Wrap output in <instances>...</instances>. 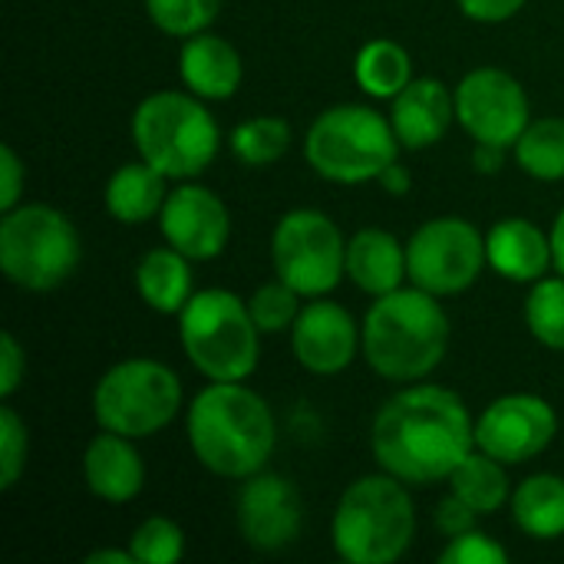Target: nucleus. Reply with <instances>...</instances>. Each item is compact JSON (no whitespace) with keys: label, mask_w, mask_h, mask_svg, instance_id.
Instances as JSON below:
<instances>
[{"label":"nucleus","mask_w":564,"mask_h":564,"mask_svg":"<svg viewBox=\"0 0 564 564\" xmlns=\"http://www.w3.org/2000/svg\"><path fill=\"white\" fill-rule=\"evenodd\" d=\"M370 449L383 473L406 486H430L476 449V423L459 393L433 383H410L390 397L370 430Z\"/></svg>","instance_id":"1"},{"label":"nucleus","mask_w":564,"mask_h":564,"mask_svg":"<svg viewBox=\"0 0 564 564\" xmlns=\"http://www.w3.org/2000/svg\"><path fill=\"white\" fill-rule=\"evenodd\" d=\"M188 446L195 459L221 479L261 473L278 443L271 406L245 380H212L188 406Z\"/></svg>","instance_id":"2"},{"label":"nucleus","mask_w":564,"mask_h":564,"mask_svg":"<svg viewBox=\"0 0 564 564\" xmlns=\"http://www.w3.org/2000/svg\"><path fill=\"white\" fill-rule=\"evenodd\" d=\"M360 330L364 360L390 383H416L430 377L449 350V317L440 297L416 284L377 297Z\"/></svg>","instance_id":"3"},{"label":"nucleus","mask_w":564,"mask_h":564,"mask_svg":"<svg viewBox=\"0 0 564 564\" xmlns=\"http://www.w3.org/2000/svg\"><path fill=\"white\" fill-rule=\"evenodd\" d=\"M416 535V509L406 482L377 473L350 482L330 522L334 552L350 564L400 562Z\"/></svg>","instance_id":"4"},{"label":"nucleus","mask_w":564,"mask_h":564,"mask_svg":"<svg viewBox=\"0 0 564 564\" xmlns=\"http://www.w3.org/2000/svg\"><path fill=\"white\" fill-rule=\"evenodd\" d=\"M132 142L139 159H145L165 178H195L215 162L221 132L205 109V99L195 93L162 89L135 106Z\"/></svg>","instance_id":"5"},{"label":"nucleus","mask_w":564,"mask_h":564,"mask_svg":"<svg viewBox=\"0 0 564 564\" xmlns=\"http://www.w3.org/2000/svg\"><path fill=\"white\" fill-rule=\"evenodd\" d=\"M304 159L327 182L364 185L377 182L380 172L400 159V135L393 122L370 106H330L311 122Z\"/></svg>","instance_id":"6"},{"label":"nucleus","mask_w":564,"mask_h":564,"mask_svg":"<svg viewBox=\"0 0 564 564\" xmlns=\"http://www.w3.org/2000/svg\"><path fill=\"white\" fill-rule=\"evenodd\" d=\"M258 337L261 330L248 311V301L225 288L192 294L178 314V340L192 367L208 380H248L261 357Z\"/></svg>","instance_id":"7"},{"label":"nucleus","mask_w":564,"mask_h":564,"mask_svg":"<svg viewBox=\"0 0 564 564\" xmlns=\"http://www.w3.org/2000/svg\"><path fill=\"white\" fill-rule=\"evenodd\" d=\"M83 245L73 221L53 205H17L0 221V271L23 291H53L79 268Z\"/></svg>","instance_id":"8"},{"label":"nucleus","mask_w":564,"mask_h":564,"mask_svg":"<svg viewBox=\"0 0 564 564\" xmlns=\"http://www.w3.org/2000/svg\"><path fill=\"white\" fill-rule=\"evenodd\" d=\"M182 410V380L159 360L132 357L109 367L93 390V416L99 430L129 440H149Z\"/></svg>","instance_id":"9"},{"label":"nucleus","mask_w":564,"mask_h":564,"mask_svg":"<svg viewBox=\"0 0 564 564\" xmlns=\"http://www.w3.org/2000/svg\"><path fill=\"white\" fill-rule=\"evenodd\" d=\"M271 258L278 278L301 297H324L347 274V241L337 221L317 208H294L278 221Z\"/></svg>","instance_id":"10"},{"label":"nucleus","mask_w":564,"mask_h":564,"mask_svg":"<svg viewBox=\"0 0 564 564\" xmlns=\"http://www.w3.org/2000/svg\"><path fill=\"white\" fill-rule=\"evenodd\" d=\"M486 264V235L459 215H443L420 225L406 245L410 284L436 297L469 291Z\"/></svg>","instance_id":"11"},{"label":"nucleus","mask_w":564,"mask_h":564,"mask_svg":"<svg viewBox=\"0 0 564 564\" xmlns=\"http://www.w3.org/2000/svg\"><path fill=\"white\" fill-rule=\"evenodd\" d=\"M456 93V119L479 142L496 149H516L529 129V96L522 83L496 66H482L463 76Z\"/></svg>","instance_id":"12"},{"label":"nucleus","mask_w":564,"mask_h":564,"mask_svg":"<svg viewBox=\"0 0 564 564\" xmlns=\"http://www.w3.org/2000/svg\"><path fill=\"white\" fill-rule=\"evenodd\" d=\"M558 436L555 406L535 393H509L492 400L476 420V446L506 466L542 456Z\"/></svg>","instance_id":"13"},{"label":"nucleus","mask_w":564,"mask_h":564,"mask_svg":"<svg viewBox=\"0 0 564 564\" xmlns=\"http://www.w3.org/2000/svg\"><path fill=\"white\" fill-rule=\"evenodd\" d=\"M304 525V502L291 479L278 473H254L238 496V529L254 552H281L297 542Z\"/></svg>","instance_id":"14"},{"label":"nucleus","mask_w":564,"mask_h":564,"mask_svg":"<svg viewBox=\"0 0 564 564\" xmlns=\"http://www.w3.org/2000/svg\"><path fill=\"white\" fill-rule=\"evenodd\" d=\"M159 228L172 248H178L192 261H212L228 248L231 238V215L225 202L205 185H178L169 192Z\"/></svg>","instance_id":"15"},{"label":"nucleus","mask_w":564,"mask_h":564,"mask_svg":"<svg viewBox=\"0 0 564 564\" xmlns=\"http://www.w3.org/2000/svg\"><path fill=\"white\" fill-rule=\"evenodd\" d=\"M360 347H364V330L357 327L350 311L324 297H311V304L301 307L291 327V350L297 364L317 377L344 373L360 354Z\"/></svg>","instance_id":"16"},{"label":"nucleus","mask_w":564,"mask_h":564,"mask_svg":"<svg viewBox=\"0 0 564 564\" xmlns=\"http://www.w3.org/2000/svg\"><path fill=\"white\" fill-rule=\"evenodd\" d=\"M456 119V93L436 76L410 79L403 93L393 96L390 122L400 135L403 149H430L436 145Z\"/></svg>","instance_id":"17"},{"label":"nucleus","mask_w":564,"mask_h":564,"mask_svg":"<svg viewBox=\"0 0 564 564\" xmlns=\"http://www.w3.org/2000/svg\"><path fill=\"white\" fill-rule=\"evenodd\" d=\"M132 443L135 440L112 433V430H102L99 436L89 440V446L83 453V479L96 499L122 506L142 492L145 466Z\"/></svg>","instance_id":"18"},{"label":"nucleus","mask_w":564,"mask_h":564,"mask_svg":"<svg viewBox=\"0 0 564 564\" xmlns=\"http://www.w3.org/2000/svg\"><path fill=\"white\" fill-rule=\"evenodd\" d=\"M486 258L496 274L516 284H535L555 264L552 235L529 218H502L486 235Z\"/></svg>","instance_id":"19"},{"label":"nucleus","mask_w":564,"mask_h":564,"mask_svg":"<svg viewBox=\"0 0 564 564\" xmlns=\"http://www.w3.org/2000/svg\"><path fill=\"white\" fill-rule=\"evenodd\" d=\"M178 76L188 93H195L198 99L218 102L238 93L245 63H241V53L225 36H215L205 30L185 40L178 53Z\"/></svg>","instance_id":"20"},{"label":"nucleus","mask_w":564,"mask_h":564,"mask_svg":"<svg viewBox=\"0 0 564 564\" xmlns=\"http://www.w3.org/2000/svg\"><path fill=\"white\" fill-rule=\"evenodd\" d=\"M347 278L370 297H383L410 278L406 245L383 228H360L347 241Z\"/></svg>","instance_id":"21"},{"label":"nucleus","mask_w":564,"mask_h":564,"mask_svg":"<svg viewBox=\"0 0 564 564\" xmlns=\"http://www.w3.org/2000/svg\"><path fill=\"white\" fill-rule=\"evenodd\" d=\"M135 291L149 311L182 314L192 301V258L178 248H152L135 264Z\"/></svg>","instance_id":"22"},{"label":"nucleus","mask_w":564,"mask_h":564,"mask_svg":"<svg viewBox=\"0 0 564 564\" xmlns=\"http://www.w3.org/2000/svg\"><path fill=\"white\" fill-rule=\"evenodd\" d=\"M106 212L122 221V225H142L149 218H155L169 198L165 188V175L159 169H152L145 159L139 162H126L119 165L109 182H106Z\"/></svg>","instance_id":"23"},{"label":"nucleus","mask_w":564,"mask_h":564,"mask_svg":"<svg viewBox=\"0 0 564 564\" xmlns=\"http://www.w3.org/2000/svg\"><path fill=\"white\" fill-rule=\"evenodd\" d=\"M512 519L519 532L539 542L564 535V479L555 473H539L519 482L512 492Z\"/></svg>","instance_id":"24"},{"label":"nucleus","mask_w":564,"mask_h":564,"mask_svg":"<svg viewBox=\"0 0 564 564\" xmlns=\"http://www.w3.org/2000/svg\"><path fill=\"white\" fill-rule=\"evenodd\" d=\"M449 486H453V492H456L463 502H469L479 516H492V512H499L506 502H512L506 463H499L496 456L482 453L479 446L453 469Z\"/></svg>","instance_id":"25"},{"label":"nucleus","mask_w":564,"mask_h":564,"mask_svg":"<svg viewBox=\"0 0 564 564\" xmlns=\"http://www.w3.org/2000/svg\"><path fill=\"white\" fill-rule=\"evenodd\" d=\"M357 86L377 99H393L413 79V59L397 40H370L354 59Z\"/></svg>","instance_id":"26"},{"label":"nucleus","mask_w":564,"mask_h":564,"mask_svg":"<svg viewBox=\"0 0 564 564\" xmlns=\"http://www.w3.org/2000/svg\"><path fill=\"white\" fill-rule=\"evenodd\" d=\"M516 162L525 175L539 182L564 178V119L545 116L529 122V129L516 142Z\"/></svg>","instance_id":"27"},{"label":"nucleus","mask_w":564,"mask_h":564,"mask_svg":"<svg viewBox=\"0 0 564 564\" xmlns=\"http://www.w3.org/2000/svg\"><path fill=\"white\" fill-rule=\"evenodd\" d=\"M231 152L238 162L261 169L278 162L291 149V126L281 116H254L231 132Z\"/></svg>","instance_id":"28"},{"label":"nucleus","mask_w":564,"mask_h":564,"mask_svg":"<svg viewBox=\"0 0 564 564\" xmlns=\"http://www.w3.org/2000/svg\"><path fill=\"white\" fill-rule=\"evenodd\" d=\"M525 324L539 344L564 350V274H545L532 284L525 301Z\"/></svg>","instance_id":"29"},{"label":"nucleus","mask_w":564,"mask_h":564,"mask_svg":"<svg viewBox=\"0 0 564 564\" xmlns=\"http://www.w3.org/2000/svg\"><path fill=\"white\" fill-rule=\"evenodd\" d=\"M221 10V0H145L149 20L169 36H195L205 33Z\"/></svg>","instance_id":"30"},{"label":"nucleus","mask_w":564,"mask_h":564,"mask_svg":"<svg viewBox=\"0 0 564 564\" xmlns=\"http://www.w3.org/2000/svg\"><path fill=\"white\" fill-rule=\"evenodd\" d=\"M129 552L139 564H175L185 555V532L178 529V522L152 516L132 532Z\"/></svg>","instance_id":"31"},{"label":"nucleus","mask_w":564,"mask_h":564,"mask_svg":"<svg viewBox=\"0 0 564 564\" xmlns=\"http://www.w3.org/2000/svg\"><path fill=\"white\" fill-rule=\"evenodd\" d=\"M248 311H251L261 334H281V330L294 327V321L301 314V294L278 278L271 284H261L248 297Z\"/></svg>","instance_id":"32"},{"label":"nucleus","mask_w":564,"mask_h":564,"mask_svg":"<svg viewBox=\"0 0 564 564\" xmlns=\"http://www.w3.org/2000/svg\"><path fill=\"white\" fill-rule=\"evenodd\" d=\"M26 423L13 406H0V489H13L26 469Z\"/></svg>","instance_id":"33"},{"label":"nucleus","mask_w":564,"mask_h":564,"mask_svg":"<svg viewBox=\"0 0 564 564\" xmlns=\"http://www.w3.org/2000/svg\"><path fill=\"white\" fill-rule=\"evenodd\" d=\"M440 562L443 564H506L509 562V552L489 539L486 532L473 529L466 535H456L446 542V549L440 552Z\"/></svg>","instance_id":"34"},{"label":"nucleus","mask_w":564,"mask_h":564,"mask_svg":"<svg viewBox=\"0 0 564 564\" xmlns=\"http://www.w3.org/2000/svg\"><path fill=\"white\" fill-rule=\"evenodd\" d=\"M23 377H26V354L20 340L10 330H3L0 334V397L10 400L20 390Z\"/></svg>","instance_id":"35"},{"label":"nucleus","mask_w":564,"mask_h":564,"mask_svg":"<svg viewBox=\"0 0 564 564\" xmlns=\"http://www.w3.org/2000/svg\"><path fill=\"white\" fill-rule=\"evenodd\" d=\"M476 519H479V512L469 502H463L456 492H449V499H443L440 509H436V529L446 539H456V535L473 532L476 529Z\"/></svg>","instance_id":"36"},{"label":"nucleus","mask_w":564,"mask_h":564,"mask_svg":"<svg viewBox=\"0 0 564 564\" xmlns=\"http://www.w3.org/2000/svg\"><path fill=\"white\" fill-rule=\"evenodd\" d=\"M23 178H26V169H23L20 155L13 152V145H3L0 149V212L17 208V202L23 195Z\"/></svg>","instance_id":"37"},{"label":"nucleus","mask_w":564,"mask_h":564,"mask_svg":"<svg viewBox=\"0 0 564 564\" xmlns=\"http://www.w3.org/2000/svg\"><path fill=\"white\" fill-rule=\"evenodd\" d=\"M456 3L476 23H502V20H512L525 7V0H456Z\"/></svg>","instance_id":"38"},{"label":"nucleus","mask_w":564,"mask_h":564,"mask_svg":"<svg viewBox=\"0 0 564 564\" xmlns=\"http://www.w3.org/2000/svg\"><path fill=\"white\" fill-rule=\"evenodd\" d=\"M377 185H380L387 195L403 198V195H410V188H413V175H410V169H403V165H400V159H397L393 165H387V169L380 172Z\"/></svg>","instance_id":"39"},{"label":"nucleus","mask_w":564,"mask_h":564,"mask_svg":"<svg viewBox=\"0 0 564 564\" xmlns=\"http://www.w3.org/2000/svg\"><path fill=\"white\" fill-rule=\"evenodd\" d=\"M135 555L126 549V552H116V549H99L93 555H86V564H132Z\"/></svg>","instance_id":"40"},{"label":"nucleus","mask_w":564,"mask_h":564,"mask_svg":"<svg viewBox=\"0 0 564 564\" xmlns=\"http://www.w3.org/2000/svg\"><path fill=\"white\" fill-rule=\"evenodd\" d=\"M552 258H555V271L564 274V208L555 218V228H552Z\"/></svg>","instance_id":"41"}]
</instances>
